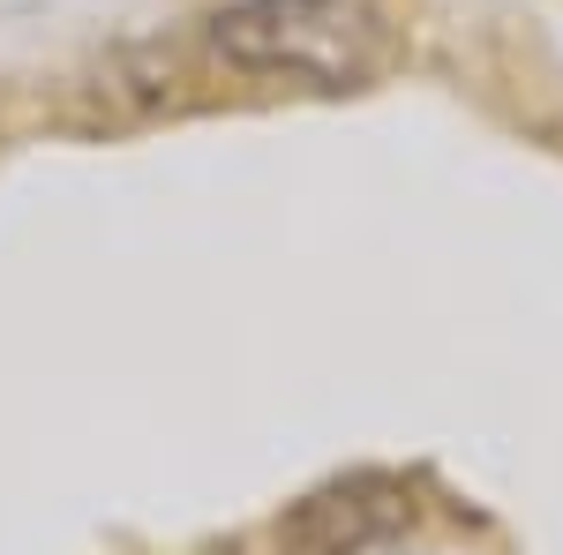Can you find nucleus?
Masks as SVG:
<instances>
[{
    "mask_svg": "<svg viewBox=\"0 0 563 555\" xmlns=\"http://www.w3.org/2000/svg\"><path fill=\"white\" fill-rule=\"evenodd\" d=\"M406 518V496L390 480H339L278 518V555H368Z\"/></svg>",
    "mask_w": 563,
    "mask_h": 555,
    "instance_id": "nucleus-2",
    "label": "nucleus"
},
{
    "mask_svg": "<svg viewBox=\"0 0 563 555\" xmlns=\"http://www.w3.org/2000/svg\"><path fill=\"white\" fill-rule=\"evenodd\" d=\"M211 45L249 76H286L316 90L376 84L398 53L384 0H225Z\"/></svg>",
    "mask_w": 563,
    "mask_h": 555,
    "instance_id": "nucleus-1",
    "label": "nucleus"
}]
</instances>
